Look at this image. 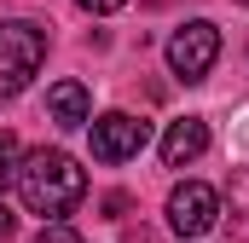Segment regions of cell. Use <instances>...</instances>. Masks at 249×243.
<instances>
[{
  "label": "cell",
  "instance_id": "9",
  "mask_svg": "<svg viewBox=\"0 0 249 243\" xmlns=\"http://www.w3.org/2000/svg\"><path fill=\"white\" fill-rule=\"evenodd\" d=\"M29 243H81V232H75V226H64V220H47Z\"/></svg>",
  "mask_w": 249,
  "mask_h": 243
},
{
  "label": "cell",
  "instance_id": "3",
  "mask_svg": "<svg viewBox=\"0 0 249 243\" xmlns=\"http://www.w3.org/2000/svg\"><path fill=\"white\" fill-rule=\"evenodd\" d=\"M214 58H220V29H214L209 17L174 29V41H168V69H174L180 81H203V75L214 69Z\"/></svg>",
  "mask_w": 249,
  "mask_h": 243
},
{
  "label": "cell",
  "instance_id": "2",
  "mask_svg": "<svg viewBox=\"0 0 249 243\" xmlns=\"http://www.w3.org/2000/svg\"><path fill=\"white\" fill-rule=\"evenodd\" d=\"M41 64H47V29L41 23H23V17L0 23V99L23 93Z\"/></svg>",
  "mask_w": 249,
  "mask_h": 243
},
{
  "label": "cell",
  "instance_id": "7",
  "mask_svg": "<svg viewBox=\"0 0 249 243\" xmlns=\"http://www.w3.org/2000/svg\"><path fill=\"white\" fill-rule=\"evenodd\" d=\"M47 116L58 122V127H87V122H93L87 87H81V81H58V87L47 93Z\"/></svg>",
  "mask_w": 249,
  "mask_h": 243
},
{
  "label": "cell",
  "instance_id": "12",
  "mask_svg": "<svg viewBox=\"0 0 249 243\" xmlns=\"http://www.w3.org/2000/svg\"><path fill=\"white\" fill-rule=\"evenodd\" d=\"M244 6H249V0H244Z\"/></svg>",
  "mask_w": 249,
  "mask_h": 243
},
{
  "label": "cell",
  "instance_id": "1",
  "mask_svg": "<svg viewBox=\"0 0 249 243\" xmlns=\"http://www.w3.org/2000/svg\"><path fill=\"white\" fill-rule=\"evenodd\" d=\"M18 191H23V203L41 214V220H64L81 197H87V174L75 168V156L70 151H29L23 162H18Z\"/></svg>",
  "mask_w": 249,
  "mask_h": 243
},
{
  "label": "cell",
  "instance_id": "10",
  "mask_svg": "<svg viewBox=\"0 0 249 243\" xmlns=\"http://www.w3.org/2000/svg\"><path fill=\"white\" fill-rule=\"evenodd\" d=\"M75 6H87V12H99V17H105V12H122L127 0H75Z\"/></svg>",
  "mask_w": 249,
  "mask_h": 243
},
{
  "label": "cell",
  "instance_id": "4",
  "mask_svg": "<svg viewBox=\"0 0 249 243\" xmlns=\"http://www.w3.org/2000/svg\"><path fill=\"white\" fill-rule=\"evenodd\" d=\"M87 127H93V156H99V162H127V156H139L145 139H151V127L139 116H127V110H105V116L87 122Z\"/></svg>",
  "mask_w": 249,
  "mask_h": 243
},
{
  "label": "cell",
  "instance_id": "5",
  "mask_svg": "<svg viewBox=\"0 0 249 243\" xmlns=\"http://www.w3.org/2000/svg\"><path fill=\"white\" fill-rule=\"evenodd\" d=\"M214 214H220V197L203 180H186V185L168 191V226H174L180 238H203V232L214 226Z\"/></svg>",
  "mask_w": 249,
  "mask_h": 243
},
{
  "label": "cell",
  "instance_id": "6",
  "mask_svg": "<svg viewBox=\"0 0 249 243\" xmlns=\"http://www.w3.org/2000/svg\"><path fill=\"white\" fill-rule=\"evenodd\" d=\"M203 151H209V122L203 116H186V122H174V127L162 133V162H168V168H186Z\"/></svg>",
  "mask_w": 249,
  "mask_h": 243
},
{
  "label": "cell",
  "instance_id": "11",
  "mask_svg": "<svg viewBox=\"0 0 249 243\" xmlns=\"http://www.w3.org/2000/svg\"><path fill=\"white\" fill-rule=\"evenodd\" d=\"M12 232V208H6V197H0V238Z\"/></svg>",
  "mask_w": 249,
  "mask_h": 243
},
{
  "label": "cell",
  "instance_id": "8",
  "mask_svg": "<svg viewBox=\"0 0 249 243\" xmlns=\"http://www.w3.org/2000/svg\"><path fill=\"white\" fill-rule=\"evenodd\" d=\"M18 162H23V145H18L12 127H0V191L18 185Z\"/></svg>",
  "mask_w": 249,
  "mask_h": 243
}]
</instances>
